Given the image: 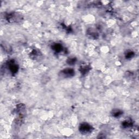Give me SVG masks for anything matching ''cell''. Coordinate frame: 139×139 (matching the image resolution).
I'll return each instance as SVG.
<instances>
[{
  "instance_id": "5b68a950",
  "label": "cell",
  "mask_w": 139,
  "mask_h": 139,
  "mask_svg": "<svg viewBox=\"0 0 139 139\" xmlns=\"http://www.w3.org/2000/svg\"><path fill=\"white\" fill-rule=\"evenodd\" d=\"M79 69H80L79 70H80L82 74L84 75H86L88 73V72L90 70V68L87 66V65H82Z\"/></svg>"
},
{
  "instance_id": "9c48e42d",
  "label": "cell",
  "mask_w": 139,
  "mask_h": 139,
  "mask_svg": "<svg viewBox=\"0 0 139 139\" xmlns=\"http://www.w3.org/2000/svg\"><path fill=\"white\" fill-rule=\"evenodd\" d=\"M77 61V59L76 58H70L67 60V63L69 65H73L75 64Z\"/></svg>"
},
{
  "instance_id": "7a4b0ae2",
  "label": "cell",
  "mask_w": 139,
  "mask_h": 139,
  "mask_svg": "<svg viewBox=\"0 0 139 139\" xmlns=\"http://www.w3.org/2000/svg\"><path fill=\"white\" fill-rule=\"evenodd\" d=\"M60 73L64 78H70L75 75V70L71 68H66L62 70Z\"/></svg>"
},
{
  "instance_id": "277c9868",
  "label": "cell",
  "mask_w": 139,
  "mask_h": 139,
  "mask_svg": "<svg viewBox=\"0 0 139 139\" xmlns=\"http://www.w3.org/2000/svg\"><path fill=\"white\" fill-rule=\"evenodd\" d=\"M52 50L56 53H60L63 51L64 48L63 46L59 43H55L52 45Z\"/></svg>"
},
{
  "instance_id": "52a82bcc",
  "label": "cell",
  "mask_w": 139,
  "mask_h": 139,
  "mask_svg": "<svg viewBox=\"0 0 139 139\" xmlns=\"http://www.w3.org/2000/svg\"><path fill=\"white\" fill-rule=\"evenodd\" d=\"M122 114H123L122 111L121 110H119V109L114 110L111 113L112 116H114V117L115 118H118L119 117H120V116L122 115Z\"/></svg>"
},
{
  "instance_id": "3957f363",
  "label": "cell",
  "mask_w": 139,
  "mask_h": 139,
  "mask_svg": "<svg viewBox=\"0 0 139 139\" xmlns=\"http://www.w3.org/2000/svg\"><path fill=\"white\" fill-rule=\"evenodd\" d=\"M8 69L10 71L12 74H15L18 71L19 67L14 60H10L7 64Z\"/></svg>"
},
{
  "instance_id": "8992f818",
  "label": "cell",
  "mask_w": 139,
  "mask_h": 139,
  "mask_svg": "<svg viewBox=\"0 0 139 139\" xmlns=\"http://www.w3.org/2000/svg\"><path fill=\"white\" fill-rule=\"evenodd\" d=\"M133 124V121L130 120V119H128V120H125L123 121L122 123V126L124 128H129L130 127H132Z\"/></svg>"
},
{
  "instance_id": "6da1fadb",
  "label": "cell",
  "mask_w": 139,
  "mask_h": 139,
  "mask_svg": "<svg viewBox=\"0 0 139 139\" xmlns=\"http://www.w3.org/2000/svg\"><path fill=\"white\" fill-rule=\"evenodd\" d=\"M93 130L92 127L87 123H82L79 127V130L82 134H87L91 133Z\"/></svg>"
},
{
  "instance_id": "ba28073f",
  "label": "cell",
  "mask_w": 139,
  "mask_h": 139,
  "mask_svg": "<svg viewBox=\"0 0 139 139\" xmlns=\"http://www.w3.org/2000/svg\"><path fill=\"white\" fill-rule=\"evenodd\" d=\"M134 56H135L134 52L130 50L127 51L125 53V57L127 59H130L133 58Z\"/></svg>"
},
{
  "instance_id": "30bf717a",
  "label": "cell",
  "mask_w": 139,
  "mask_h": 139,
  "mask_svg": "<svg viewBox=\"0 0 139 139\" xmlns=\"http://www.w3.org/2000/svg\"><path fill=\"white\" fill-rule=\"evenodd\" d=\"M39 55V53L38 51H36V50H34L33 52L31 53V56H33L35 59L36 57H38Z\"/></svg>"
}]
</instances>
